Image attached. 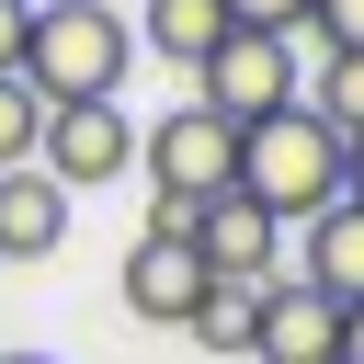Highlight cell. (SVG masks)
<instances>
[{"label":"cell","instance_id":"13","mask_svg":"<svg viewBox=\"0 0 364 364\" xmlns=\"http://www.w3.org/2000/svg\"><path fill=\"white\" fill-rule=\"evenodd\" d=\"M193 341H205V353H250V341H262V296H239V284H216V296L193 307Z\"/></svg>","mask_w":364,"mask_h":364},{"label":"cell","instance_id":"14","mask_svg":"<svg viewBox=\"0 0 364 364\" xmlns=\"http://www.w3.org/2000/svg\"><path fill=\"white\" fill-rule=\"evenodd\" d=\"M34 148H46V102L23 80H0V171H34Z\"/></svg>","mask_w":364,"mask_h":364},{"label":"cell","instance_id":"5","mask_svg":"<svg viewBox=\"0 0 364 364\" xmlns=\"http://www.w3.org/2000/svg\"><path fill=\"white\" fill-rule=\"evenodd\" d=\"M34 171H46L57 193H80V182H125V171H136V125H125V102H57Z\"/></svg>","mask_w":364,"mask_h":364},{"label":"cell","instance_id":"11","mask_svg":"<svg viewBox=\"0 0 364 364\" xmlns=\"http://www.w3.org/2000/svg\"><path fill=\"white\" fill-rule=\"evenodd\" d=\"M228 34H239V23H228V0H148V46H159L171 68H205Z\"/></svg>","mask_w":364,"mask_h":364},{"label":"cell","instance_id":"19","mask_svg":"<svg viewBox=\"0 0 364 364\" xmlns=\"http://www.w3.org/2000/svg\"><path fill=\"white\" fill-rule=\"evenodd\" d=\"M353 205H364V136H353Z\"/></svg>","mask_w":364,"mask_h":364},{"label":"cell","instance_id":"2","mask_svg":"<svg viewBox=\"0 0 364 364\" xmlns=\"http://www.w3.org/2000/svg\"><path fill=\"white\" fill-rule=\"evenodd\" d=\"M125 57H136V23L114 0H34V46H23V91L57 114V102H114L125 91Z\"/></svg>","mask_w":364,"mask_h":364},{"label":"cell","instance_id":"15","mask_svg":"<svg viewBox=\"0 0 364 364\" xmlns=\"http://www.w3.org/2000/svg\"><path fill=\"white\" fill-rule=\"evenodd\" d=\"M307 34H318V57H364V0H318Z\"/></svg>","mask_w":364,"mask_h":364},{"label":"cell","instance_id":"16","mask_svg":"<svg viewBox=\"0 0 364 364\" xmlns=\"http://www.w3.org/2000/svg\"><path fill=\"white\" fill-rule=\"evenodd\" d=\"M307 11H318V0H228V23H239V34H296Z\"/></svg>","mask_w":364,"mask_h":364},{"label":"cell","instance_id":"7","mask_svg":"<svg viewBox=\"0 0 364 364\" xmlns=\"http://www.w3.org/2000/svg\"><path fill=\"white\" fill-rule=\"evenodd\" d=\"M193 250H205V273L216 284H239V296H262V284H284V228L250 205V193H228V205H205V228H193Z\"/></svg>","mask_w":364,"mask_h":364},{"label":"cell","instance_id":"4","mask_svg":"<svg viewBox=\"0 0 364 364\" xmlns=\"http://www.w3.org/2000/svg\"><path fill=\"white\" fill-rule=\"evenodd\" d=\"M193 102L216 114V125H273L284 102H307V68H296V34H228L205 68H193Z\"/></svg>","mask_w":364,"mask_h":364},{"label":"cell","instance_id":"12","mask_svg":"<svg viewBox=\"0 0 364 364\" xmlns=\"http://www.w3.org/2000/svg\"><path fill=\"white\" fill-rule=\"evenodd\" d=\"M307 114L353 148V136H364V57H318V68H307Z\"/></svg>","mask_w":364,"mask_h":364},{"label":"cell","instance_id":"20","mask_svg":"<svg viewBox=\"0 0 364 364\" xmlns=\"http://www.w3.org/2000/svg\"><path fill=\"white\" fill-rule=\"evenodd\" d=\"M0 364H57V353H0Z\"/></svg>","mask_w":364,"mask_h":364},{"label":"cell","instance_id":"1","mask_svg":"<svg viewBox=\"0 0 364 364\" xmlns=\"http://www.w3.org/2000/svg\"><path fill=\"white\" fill-rule=\"evenodd\" d=\"M239 193H250L273 228H318V216L353 193V148H341L307 102H284L273 125H250V136H239Z\"/></svg>","mask_w":364,"mask_h":364},{"label":"cell","instance_id":"17","mask_svg":"<svg viewBox=\"0 0 364 364\" xmlns=\"http://www.w3.org/2000/svg\"><path fill=\"white\" fill-rule=\"evenodd\" d=\"M23 46H34V0H0V80H23Z\"/></svg>","mask_w":364,"mask_h":364},{"label":"cell","instance_id":"10","mask_svg":"<svg viewBox=\"0 0 364 364\" xmlns=\"http://www.w3.org/2000/svg\"><path fill=\"white\" fill-rule=\"evenodd\" d=\"M68 239V193L46 171H0V262H57Z\"/></svg>","mask_w":364,"mask_h":364},{"label":"cell","instance_id":"3","mask_svg":"<svg viewBox=\"0 0 364 364\" xmlns=\"http://www.w3.org/2000/svg\"><path fill=\"white\" fill-rule=\"evenodd\" d=\"M136 171H148V228L159 239H193L205 205L239 193V125H216L205 102H182V114H159L136 136Z\"/></svg>","mask_w":364,"mask_h":364},{"label":"cell","instance_id":"6","mask_svg":"<svg viewBox=\"0 0 364 364\" xmlns=\"http://www.w3.org/2000/svg\"><path fill=\"white\" fill-rule=\"evenodd\" d=\"M125 307L148 318V330H193V307L216 296V273H205V250L193 239H159V228H136V250H125Z\"/></svg>","mask_w":364,"mask_h":364},{"label":"cell","instance_id":"9","mask_svg":"<svg viewBox=\"0 0 364 364\" xmlns=\"http://www.w3.org/2000/svg\"><path fill=\"white\" fill-rule=\"evenodd\" d=\"M296 284H318L330 307H364V205L341 193L318 228H296Z\"/></svg>","mask_w":364,"mask_h":364},{"label":"cell","instance_id":"8","mask_svg":"<svg viewBox=\"0 0 364 364\" xmlns=\"http://www.w3.org/2000/svg\"><path fill=\"white\" fill-rule=\"evenodd\" d=\"M250 364H341V307L318 296V284H262V341H250Z\"/></svg>","mask_w":364,"mask_h":364},{"label":"cell","instance_id":"18","mask_svg":"<svg viewBox=\"0 0 364 364\" xmlns=\"http://www.w3.org/2000/svg\"><path fill=\"white\" fill-rule=\"evenodd\" d=\"M341 364H364V307H341Z\"/></svg>","mask_w":364,"mask_h":364}]
</instances>
